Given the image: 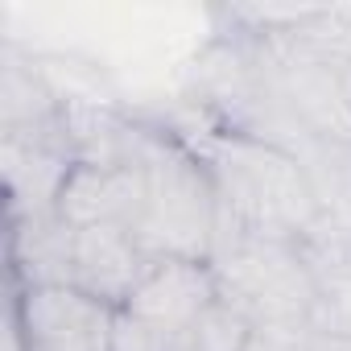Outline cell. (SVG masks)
<instances>
[{
	"label": "cell",
	"mask_w": 351,
	"mask_h": 351,
	"mask_svg": "<svg viewBox=\"0 0 351 351\" xmlns=\"http://www.w3.org/2000/svg\"><path fill=\"white\" fill-rule=\"evenodd\" d=\"M124 161H132L145 178V199L132 232L141 236L149 256L207 261L219 232V199L207 161H199L178 141L141 128H132Z\"/></svg>",
	"instance_id": "7a4b0ae2"
},
{
	"label": "cell",
	"mask_w": 351,
	"mask_h": 351,
	"mask_svg": "<svg viewBox=\"0 0 351 351\" xmlns=\"http://www.w3.org/2000/svg\"><path fill=\"white\" fill-rule=\"evenodd\" d=\"M314 322H281V326H252L244 351H306Z\"/></svg>",
	"instance_id": "8fae6325"
},
{
	"label": "cell",
	"mask_w": 351,
	"mask_h": 351,
	"mask_svg": "<svg viewBox=\"0 0 351 351\" xmlns=\"http://www.w3.org/2000/svg\"><path fill=\"white\" fill-rule=\"evenodd\" d=\"M145 199V178L132 161L124 165H99V161H75L66 182L58 191L54 211L71 228H95V223H124L136 228Z\"/></svg>",
	"instance_id": "52a82bcc"
},
{
	"label": "cell",
	"mask_w": 351,
	"mask_h": 351,
	"mask_svg": "<svg viewBox=\"0 0 351 351\" xmlns=\"http://www.w3.org/2000/svg\"><path fill=\"white\" fill-rule=\"evenodd\" d=\"M112 351H195L191 330L145 322L128 310H116V330H112Z\"/></svg>",
	"instance_id": "30bf717a"
},
{
	"label": "cell",
	"mask_w": 351,
	"mask_h": 351,
	"mask_svg": "<svg viewBox=\"0 0 351 351\" xmlns=\"http://www.w3.org/2000/svg\"><path fill=\"white\" fill-rule=\"evenodd\" d=\"M248 339H252V322L240 310H232L223 298L215 306H207L191 326L195 351H244Z\"/></svg>",
	"instance_id": "9c48e42d"
},
{
	"label": "cell",
	"mask_w": 351,
	"mask_h": 351,
	"mask_svg": "<svg viewBox=\"0 0 351 351\" xmlns=\"http://www.w3.org/2000/svg\"><path fill=\"white\" fill-rule=\"evenodd\" d=\"M149 248L141 236L124 223H95L75 228V252H71V285L99 298L112 310H124L132 289L141 285L149 269Z\"/></svg>",
	"instance_id": "5b68a950"
},
{
	"label": "cell",
	"mask_w": 351,
	"mask_h": 351,
	"mask_svg": "<svg viewBox=\"0 0 351 351\" xmlns=\"http://www.w3.org/2000/svg\"><path fill=\"white\" fill-rule=\"evenodd\" d=\"M9 322L25 351H112L116 310L75 285H25Z\"/></svg>",
	"instance_id": "277c9868"
},
{
	"label": "cell",
	"mask_w": 351,
	"mask_h": 351,
	"mask_svg": "<svg viewBox=\"0 0 351 351\" xmlns=\"http://www.w3.org/2000/svg\"><path fill=\"white\" fill-rule=\"evenodd\" d=\"M9 252H13V277H21V289L71 285L75 228L58 211L9 215Z\"/></svg>",
	"instance_id": "ba28073f"
},
{
	"label": "cell",
	"mask_w": 351,
	"mask_h": 351,
	"mask_svg": "<svg viewBox=\"0 0 351 351\" xmlns=\"http://www.w3.org/2000/svg\"><path fill=\"white\" fill-rule=\"evenodd\" d=\"M219 298L240 310L252 326L310 322L314 314V277L302 252V240L236 232L219 223L215 248L207 256Z\"/></svg>",
	"instance_id": "3957f363"
},
{
	"label": "cell",
	"mask_w": 351,
	"mask_h": 351,
	"mask_svg": "<svg viewBox=\"0 0 351 351\" xmlns=\"http://www.w3.org/2000/svg\"><path fill=\"white\" fill-rule=\"evenodd\" d=\"M207 173L219 199V223L236 232L306 240L322 223L306 161L265 136H215L207 153Z\"/></svg>",
	"instance_id": "6da1fadb"
},
{
	"label": "cell",
	"mask_w": 351,
	"mask_h": 351,
	"mask_svg": "<svg viewBox=\"0 0 351 351\" xmlns=\"http://www.w3.org/2000/svg\"><path fill=\"white\" fill-rule=\"evenodd\" d=\"M219 302V285L207 261H186V256H153L141 285L124 302L128 314L161 326L191 330L195 318Z\"/></svg>",
	"instance_id": "8992f818"
}]
</instances>
